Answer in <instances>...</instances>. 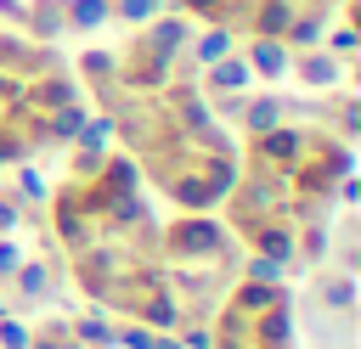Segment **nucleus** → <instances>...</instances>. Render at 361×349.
I'll return each mask as SVG.
<instances>
[{"mask_svg":"<svg viewBox=\"0 0 361 349\" xmlns=\"http://www.w3.org/2000/svg\"><path fill=\"white\" fill-rule=\"evenodd\" d=\"M254 68L276 73V68H282V45H271V39H265V45H254Z\"/></svg>","mask_w":361,"mask_h":349,"instance_id":"1","label":"nucleus"}]
</instances>
